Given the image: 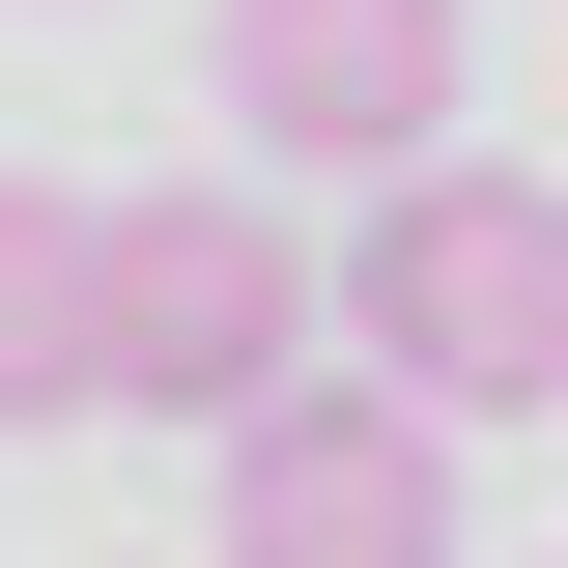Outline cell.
Segmentation results:
<instances>
[{"label": "cell", "mask_w": 568, "mask_h": 568, "mask_svg": "<svg viewBox=\"0 0 568 568\" xmlns=\"http://www.w3.org/2000/svg\"><path fill=\"white\" fill-rule=\"evenodd\" d=\"M313 342H369L398 426H568V171H398L313 256Z\"/></svg>", "instance_id": "obj_1"}, {"label": "cell", "mask_w": 568, "mask_h": 568, "mask_svg": "<svg viewBox=\"0 0 568 568\" xmlns=\"http://www.w3.org/2000/svg\"><path fill=\"white\" fill-rule=\"evenodd\" d=\"M284 369H313V256H284V200L256 171H171V200H85V398H142V426H256Z\"/></svg>", "instance_id": "obj_2"}, {"label": "cell", "mask_w": 568, "mask_h": 568, "mask_svg": "<svg viewBox=\"0 0 568 568\" xmlns=\"http://www.w3.org/2000/svg\"><path fill=\"white\" fill-rule=\"evenodd\" d=\"M227 114H256V200L284 171H455V0H227Z\"/></svg>", "instance_id": "obj_3"}, {"label": "cell", "mask_w": 568, "mask_h": 568, "mask_svg": "<svg viewBox=\"0 0 568 568\" xmlns=\"http://www.w3.org/2000/svg\"><path fill=\"white\" fill-rule=\"evenodd\" d=\"M227 568H455V426H398L369 369H284L227 426Z\"/></svg>", "instance_id": "obj_4"}, {"label": "cell", "mask_w": 568, "mask_h": 568, "mask_svg": "<svg viewBox=\"0 0 568 568\" xmlns=\"http://www.w3.org/2000/svg\"><path fill=\"white\" fill-rule=\"evenodd\" d=\"M0 426H85V200L0 171Z\"/></svg>", "instance_id": "obj_5"}]
</instances>
